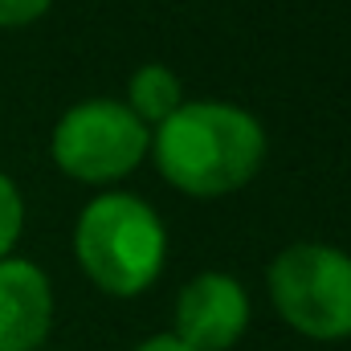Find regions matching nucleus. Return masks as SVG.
Wrapping results in <instances>:
<instances>
[{
	"instance_id": "f257e3e1",
	"label": "nucleus",
	"mask_w": 351,
	"mask_h": 351,
	"mask_svg": "<svg viewBox=\"0 0 351 351\" xmlns=\"http://www.w3.org/2000/svg\"><path fill=\"white\" fill-rule=\"evenodd\" d=\"M160 176L188 196H229L265 160L262 123L233 102H184L152 139Z\"/></svg>"
},
{
	"instance_id": "f03ea898",
	"label": "nucleus",
	"mask_w": 351,
	"mask_h": 351,
	"mask_svg": "<svg viewBox=\"0 0 351 351\" xmlns=\"http://www.w3.org/2000/svg\"><path fill=\"white\" fill-rule=\"evenodd\" d=\"M74 258L98 290L114 298H135L164 269V221L147 200L131 192H102L82 208L74 225Z\"/></svg>"
},
{
	"instance_id": "7ed1b4c3",
	"label": "nucleus",
	"mask_w": 351,
	"mask_h": 351,
	"mask_svg": "<svg viewBox=\"0 0 351 351\" xmlns=\"http://www.w3.org/2000/svg\"><path fill=\"white\" fill-rule=\"evenodd\" d=\"M269 298L278 315L306 339L339 343L351 339V258L319 245L294 241L269 262Z\"/></svg>"
},
{
	"instance_id": "20e7f679",
	"label": "nucleus",
	"mask_w": 351,
	"mask_h": 351,
	"mask_svg": "<svg viewBox=\"0 0 351 351\" xmlns=\"http://www.w3.org/2000/svg\"><path fill=\"white\" fill-rule=\"evenodd\" d=\"M152 147L147 127L114 98H86L53 127V160L70 180L114 184L131 176Z\"/></svg>"
},
{
	"instance_id": "39448f33",
	"label": "nucleus",
	"mask_w": 351,
	"mask_h": 351,
	"mask_svg": "<svg viewBox=\"0 0 351 351\" xmlns=\"http://www.w3.org/2000/svg\"><path fill=\"white\" fill-rule=\"evenodd\" d=\"M250 327V298L233 274L204 269L176 298V339L196 351H229Z\"/></svg>"
},
{
	"instance_id": "423d86ee",
	"label": "nucleus",
	"mask_w": 351,
	"mask_h": 351,
	"mask_svg": "<svg viewBox=\"0 0 351 351\" xmlns=\"http://www.w3.org/2000/svg\"><path fill=\"white\" fill-rule=\"evenodd\" d=\"M53 327L49 278L25 258L0 262V351H37Z\"/></svg>"
},
{
	"instance_id": "0eeeda50",
	"label": "nucleus",
	"mask_w": 351,
	"mask_h": 351,
	"mask_svg": "<svg viewBox=\"0 0 351 351\" xmlns=\"http://www.w3.org/2000/svg\"><path fill=\"white\" fill-rule=\"evenodd\" d=\"M184 106V90H180V78H176L168 66H139L131 74V86H127V110L147 127V123H164L172 110Z\"/></svg>"
},
{
	"instance_id": "6e6552de",
	"label": "nucleus",
	"mask_w": 351,
	"mask_h": 351,
	"mask_svg": "<svg viewBox=\"0 0 351 351\" xmlns=\"http://www.w3.org/2000/svg\"><path fill=\"white\" fill-rule=\"evenodd\" d=\"M21 225H25V200L16 192V184L0 172V262L12 254V245L21 237Z\"/></svg>"
},
{
	"instance_id": "1a4fd4ad",
	"label": "nucleus",
	"mask_w": 351,
	"mask_h": 351,
	"mask_svg": "<svg viewBox=\"0 0 351 351\" xmlns=\"http://www.w3.org/2000/svg\"><path fill=\"white\" fill-rule=\"evenodd\" d=\"M53 0H0V29H21L33 25L49 12Z\"/></svg>"
},
{
	"instance_id": "9d476101",
	"label": "nucleus",
	"mask_w": 351,
	"mask_h": 351,
	"mask_svg": "<svg viewBox=\"0 0 351 351\" xmlns=\"http://www.w3.org/2000/svg\"><path fill=\"white\" fill-rule=\"evenodd\" d=\"M135 351H196V348H188V343H180L176 335H152L147 343H139Z\"/></svg>"
}]
</instances>
